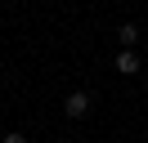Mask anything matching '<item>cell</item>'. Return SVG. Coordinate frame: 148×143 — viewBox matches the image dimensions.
I'll return each mask as SVG.
<instances>
[{
    "label": "cell",
    "mask_w": 148,
    "mask_h": 143,
    "mask_svg": "<svg viewBox=\"0 0 148 143\" xmlns=\"http://www.w3.org/2000/svg\"><path fill=\"white\" fill-rule=\"evenodd\" d=\"M117 72L121 76H139V49H121L117 54Z\"/></svg>",
    "instance_id": "7a4b0ae2"
},
{
    "label": "cell",
    "mask_w": 148,
    "mask_h": 143,
    "mask_svg": "<svg viewBox=\"0 0 148 143\" xmlns=\"http://www.w3.org/2000/svg\"><path fill=\"white\" fill-rule=\"evenodd\" d=\"M0 143H32V139H27V134H23V130H9V134H5V139H0Z\"/></svg>",
    "instance_id": "277c9868"
},
{
    "label": "cell",
    "mask_w": 148,
    "mask_h": 143,
    "mask_svg": "<svg viewBox=\"0 0 148 143\" xmlns=\"http://www.w3.org/2000/svg\"><path fill=\"white\" fill-rule=\"evenodd\" d=\"M90 94H85V89H72V94L63 98V112H67V121H85V116H90Z\"/></svg>",
    "instance_id": "6da1fadb"
},
{
    "label": "cell",
    "mask_w": 148,
    "mask_h": 143,
    "mask_svg": "<svg viewBox=\"0 0 148 143\" xmlns=\"http://www.w3.org/2000/svg\"><path fill=\"white\" fill-rule=\"evenodd\" d=\"M117 45H121V49H135V45H139V27L135 22H121L117 27Z\"/></svg>",
    "instance_id": "3957f363"
}]
</instances>
